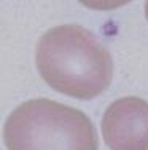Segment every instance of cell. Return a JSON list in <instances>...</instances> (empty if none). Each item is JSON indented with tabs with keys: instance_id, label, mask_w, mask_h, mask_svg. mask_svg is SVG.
<instances>
[{
	"instance_id": "1",
	"label": "cell",
	"mask_w": 148,
	"mask_h": 150,
	"mask_svg": "<svg viewBox=\"0 0 148 150\" xmlns=\"http://www.w3.org/2000/svg\"><path fill=\"white\" fill-rule=\"evenodd\" d=\"M41 78L75 99H93L108 88L113 61L88 29L65 24L49 29L35 48Z\"/></svg>"
},
{
	"instance_id": "3",
	"label": "cell",
	"mask_w": 148,
	"mask_h": 150,
	"mask_svg": "<svg viewBox=\"0 0 148 150\" xmlns=\"http://www.w3.org/2000/svg\"><path fill=\"white\" fill-rule=\"evenodd\" d=\"M102 134L112 150H148V102L134 96L112 102L102 118Z\"/></svg>"
},
{
	"instance_id": "4",
	"label": "cell",
	"mask_w": 148,
	"mask_h": 150,
	"mask_svg": "<svg viewBox=\"0 0 148 150\" xmlns=\"http://www.w3.org/2000/svg\"><path fill=\"white\" fill-rule=\"evenodd\" d=\"M145 16H147V19H148V2L145 3Z\"/></svg>"
},
{
	"instance_id": "2",
	"label": "cell",
	"mask_w": 148,
	"mask_h": 150,
	"mask_svg": "<svg viewBox=\"0 0 148 150\" xmlns=\"http://www.w3.org/2000/svg\"><path fill=\"white\" fill-rule=\"evenodd\" d=\"M8 150H97L99 139L86 113L49 99H32L5 121Z\"/></svg>"
}]
</instances>
